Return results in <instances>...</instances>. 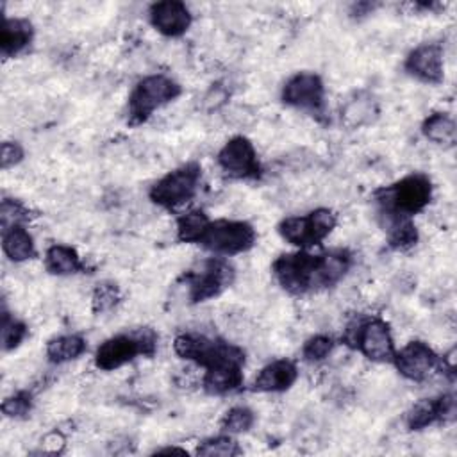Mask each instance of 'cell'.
<instances>
[{
  "mask_svg": "<svg viewBox=\"0 0 457 457\" xmlns=\"http://www.w3.org/2000/svg\"><path fill=\"white\" fill-rule=\"evenodd\" d=\"M253 423H255V414L252 409L245 405H234L223 414L220 427H221V432L234 436V434L248 432L253 427Z\"/></svg>",
  "mask_w": 457,
  "mask_h": 457,
  "instance_id": "cell-25",
  "label": "cell"
},
{
  "mask_svg": "<svg viewBox=\"0 0 457 457\" xmlns=\"http://www.w3.org/2000/svg\"><path fill=\"white\" fill-rule=\"evenodd\" d=\"M87 348V343L79 334L55 336L46 343V359L52 364H64L79 359Z\"/></svg>",
  "mask_w": 457,
  "mask_h": 457,
  "instance_id": "cell-22",
  "label": "cell"
},
{
  "mask_svg": "<svg viewBox=\"0 0 457 457\" xmlns=\"http://www.w3.org/2000/svg\"><path fill=\"white\" fill-rule=\"evenodd\" d=\"M336 343L330 336H325V334H316V336H311L305 343H303V348H302V355L307 362H320V361H325L332 350H334Z\"/></svg>",
  "mask_w": 457,
  "mask_h": 457,
  "instance_id": "cell-28",
  "label": "cell"
},
{
  "mask_svg": "<svg viewBox=\"0 0 457 457\" xmlns=\"http://www.w3.org/2000/svg\"><path fill=\"white\" fill-rule=\"evenodd\" d=\"M198 455H220V457H232V455H239L241 448L237 445V441L230 436V434H220L214 437H207L204 439L198 448H196Z\"/></svg>",
  "mask_w": 457,
  "mask_h": 457,
  "instance_id": "cell-26",
  "label": "cell"
},
{
  "mask_svg": "<svg viewBox=\"0 0 457 457\" xmlns=\"http://www.w3.org/2000/svg\"><path fill=\"white\" fill-rule=\"evenodd\" d=\"M202 168L198 162H186L162 175L148 191V198L162 209H177L191 202L200 187Z\"/></svg>",
  "mask_w": 457,
  "mask_h": 457,
  "instance_id": "cell-8",
  "label": "cell"
},
{
  "mask_svg": "<svg viewBox=\"0 0 457 457\" xmlns=\"http://www.w3.org/2000/svg\"><path fill=\"white\" fill-rule=\"evenodd\" d=\"M32 409V398L29 393L20 391L7 396L2 403V412L7 418H25Z\"/></svg>",
  "mask_w": 457,
  "mask_h": 457,
  "instance_id": "cell-32",
  "label": "cell"
},
{
  "mask_svg": "<svg viewBox=\"0 0 457 457\" xmlns=\"http://www.w3.org/2000/svg\"><path fill=\"white\" fill-rule=\"evenodd\" d=\"M155 453H180V455H187V452L184 448H177V446H171V448H161L157 450Z\"/></svg>",
  "mask_w": 457,
  "mask_h": 457,
  "instance_id": "cell-34",
  "label": "cell"
},
{
  "mask_svg": "<svg viewBox=\"0 0 457 457\" xmlns=\"http://www.w3.org/2000/svg\"><path fill=\"white\" fill-rule=\"evenodd\" d=\"M298 378V368L289 359H275L262 366L253 378L252 389L257 393H284Z\"/></svg>",
  "mask_w": 457,
  "mask_h": 457,
  "instance_id": "cell-17",
  "label": "cell"
},
{
  "mask_svg": "<svg viewBox=\"0 0 457 457\" xmlns=\"http://www.w3.org/2000/svg\"><path fill=\"white\" fill-rule=\"evenodd\" d=\"M120 289L114 282H102L93 291V311L105 312L111 311L120 302Z\"/></svg>",
  "mask_w": 457,
  "mask_h": 457,
  "instance_id": "cell-29",
  "label": "cell"
},
{
  "mask_svg": "<svg viewBox=\"0 0 457 457\" xmlns=\"http://www.w3.org/2000/svg\"><path fill=\"white\" fill-rule=\"evenodd\" d=\"M236 271L225 257H209L189 270L182 278L191 303H202L220 296L234 282Z\"/></svg>",
  "mask_w": 457,
  "mask_h": 457,
  "instance_id": "cell-9",
  "label": "cell"
},
{
  "mask_svg": "<svg viewBox=\"0 0 457 457\" xmlns=\"http://www.w3.org/2000/svg\"><path fill=\"white\" fill-rule=\"evenodd\" d=\"M148 20L159 34L166 37H180L189 30L193 14L180 0H162L150 5Z\"/></svg>",
  "mask_w": 457,
  "mask_h": 457,
  "instance_id": "cell-15",
  "label": "cell"
},
{
  "mask_svg": "<svg viewBox=\"0 0 457 457\" xmlns=\"http://www.w3.org/2000/svg\"><path fill=\"white\" fill-rule=\"evenodd\" d=\"M157 350V336L152 328L121 332L102 341L95 352V366L102 371L118 370L137 355L152 357Z\"/></svg>",
  "mask_w": 457,
  "mask_h": 457,
  "instance_id": "cell-5",
  "label": "cell"
},
{
  "mask_svg": "<svg viewBox=\"0 0 457 457\" xmlns=\"http://www.w3.org/2000/svg\"><path fill=\"white\" fill-rule=\"evenodd\" d=\"M336 212L327 207H318L305 214L284 218L278 223L277 232L286 243L296 246L298 250H309L321 245L336 228Z\"/></svg>",
  "mask_w": 457,
  "mask_h": 457,
  "instance_id": "cell-7",
  "label": "cell"
},
{
  "mask_svg": "<svg viewBox=\"0 0 457 457\" xmlns=\"http://www.w3.org/2000/svg\"><path fill=\"white\" fill-rule=\"evenodd\" d=\"M445 52L439 43H421L405 57V71L423 84H441L445 79Z\"/></svg>",
  "mask_w": 457,
  "mask_h": 457,
  "instance_id": "cell-14",
  "label": "cell"
},
{
  "mask_svg": "<svg viewBox=\"0 0 457 457\" xmlns=\"http://www.w3.org/2000/svg\"><path fill=\"white\" fill-rule=\"evenodd\" d=\"M255 228L248 221L223 218L209 221L198 245L218 257H230L248 252L255 245Z\"/></svg>",
  "mask_w": 457,
  "mask_h": 457,
  "instance_id": "cell-10",
  "label": "cell"
},
{
  "mask_svg": "<svg viewBox=\"0 0 457 457\" xmlns=\"http://www.w3.org/2000/svg\"><path fill=\"white\" fill-rule=\"evenodd\" d=\"M209 216L202 211V209H191L182 212L177 221H175V228H177V239L180 243H193L198 245L207 225H209Z\"/></svg>",
  "mask_w": 457,
  "mask_h": 457,
  "instance_id": "cell-24",
  "label": "cell"
},
{
  "mask_svg": "<svg viewBox=\"0 0 457 457\" xmlns=\"http://www.w3.org/2000/svg\"><path fill=\"white\" fill-rule=\"evenodd\" d=\"M45 270L50 275L68 277L84 271V262L73 246L55 243L45 252Z\"/></svg>",
  "mask_w": 457,
  "mask_h": 457,
  "instance_id": "cell-20",
  "label": "cell"
},
{
  "mask_svg": "<svg viewBox=\"0 0 457 457\" xmlns=\"http://www.w3.org/2000/svg\"><path fill=\"white\" fill-rule=\"evenodd\" d=\"M350 266L352 253L343 248L323 253L296 250L278 255L271 264V273L284 291L300 296L334 287Z\"/></svg>",
  "mask_w": 457,
  "mask_h": 457,
  "instance_id": "cell-2",
  "label": "cell"
},
{
  "mask_svg": "<svg viewBox=\"0 0 457 457\" xmlns=\"http://www.w3.org/2000/svg\"><path fill=\"white\" fill-rule=\"evenodd\" d=\"M375 107L373 102L370 98H355L352 102H348L346 109H345V118L353 123V125H362L371 121V114H375Z\"/></svg>",
  "mask_w": 457,
  "mask_h": 457,
  "instance_id": "cell-31",
  "label": "cell"
},
{
  "mask_svg": "<svg viewBox=\"0 0 457 457\" xmlns=\"http://www.w3.org/2000/svg\"><path fill=\"white\" fill-rule=\"evenodd\" d=\"M391 364H395L402 377L412 382H423L441 368L453 373V362L446 364L445 357H439L428 343L420 339L409 341L405 346L396 350Z\"/></svg>",
  "mask_w": 457,
  "mask_h": 457,
  "instance_id": "cell-11",
  "label": "cell"
},
{
  "mask_svg": "<svg viewBox=\"0 0 457 457\" xmlns=\"http://www.w3.org/2000/svg\"><path fill=\"white\" fill-rule=\"evenodd\" d=\"M382 228L387 234V245L393 250L405 252L412 248L418 243V228L412 220L409 218H400V220H389L380 223Z\"/></svg>",
  "mask_w": 457,
  "mask_h": 457,
  "instance_id": "cell-23",
  "label": "cell"
},
{
  "mask_svg": "<svg viewBox=\"0 0 457 457\" xmlns=\"http://www.w3.org/2000/svg\"><path fill=\"white\" fill-rule=\"evenodd\" d=\"M455 396L443 393L436 398H421L407 412L405 423L409 430H423L436 423H448L455 420Z\"/></svg>",
  "mask_w": 457,
  "mask_h": 457,
  "instance_id": "cell-16",
  "label": "cell"
},
{
  "mask_svg": "<svg viewBox=\"0 0 457 457\" xmlns=\"http://www.w3.org/2000/svg\"><path fill=\"white\" fill-rule=\"evenodd\" d=\"M34 37V27L25 18H4L0 29V54L4 59L21 54Z\"/></svg>",
  "mask_w": 457,
  "mask_h": 457,
  "instance_id": "cell-18",
  "label": "cell"
},
{
  "mask_svg": "<svg viewBox=\"0 0 457 457\" xmlns=\"http://www.w3.org/2000/svg\"><path fill=\"white\" fill-rule=\"evenodd\" d=\"M432 193V180L421 171H412L389 186L378 187L373 193V202L380 223L400 218L412 220L430 204Z\"/></svg>",
  "mask_w": 457,
  "mask_h": 457,
  "instance_id": "cell-3",
  "label": "cell"
},
{
  "mask_svg": "<svg viewBox=\"0 0 457 457\" xmlns=\"http://www.w3.org/2000/svg\"><path fill=\"white\" fill-rule=\"evenodd\" d=\"M23 146L18 141H4L0 148V162L2 170H9L23 161Z\"/></svg>",
  "mask_w": 457,
  "mask_h": 457,
  "instance_id": "cell-33",
  "label": "cell"
},
{
  "mask_svg": "<svg viewBox=\"0 0 457 457\" xmlns=\"http://www.w3.org/2000/svg\"><path fill=\"white\" fill-rule=\"evenodd\" d=\"M2 250L12 262H25L36 257V243L25 225H11L2 228Z\"/></svg>",
  "mask_w": 457,
  "mask_h": 457,
  "instance_id": "cell-19",
  "label": "cell"
},
{
  "mask_svg": "<svg viewBox=\"0 0 457 457\" xmlns=\"http://www.w3.org/2000/svg\"><path fill=\"white\" fill-rule=\"evenodd\" d=\"M27 325L11 316L7 311H4V316H2V348L4 352H9V350H14L16 346L21 345V341L27 337Z\"/></svg>",
  "mask_w": 457,
  "mask_h": 457,
  "instance_id": "cell-27",
  "label": "cell"
},
{
  "mask_svg": "<svg viewBox=\"0 0 457 457\" xmlns=\"http://www.w3.org/2000/svg\"><path fill=\"white\" fill-rule=\"evenodd\" d=\"M280 98L286 105L309 112L323 114L325 111V84L314 71H298L291 75L282 86Z\"/></svg>",
  "mask_w": 457,
  "mask_h": 457,
  "instance_id": "cell-13",
  "label": "cell"
},
{
  "mask_svg": "<svg viewBox=\"0 0 457 457\" xmlns=\"http://www.w3.org/2000/svg\"><path fill=\"white\" fill-rule=\"evenodd\" d=\"M0 218H2V228L11 227V225H23L30 214L29 209L14 198H4L2 207H0Z\"/></svg>",
  "mask_w": 457,
  "mask_h": 457,
  "instance_id": "cell-30",
  "label": "cell"
},
{
  "mask_svg": "<svg viewBox=\"0 0 457 457\" xmlns=\"http://www.w3.org/2000/svg\"><path fill=\"white\" fill-rule=\"evenodd\" d=\"M341 339L373 362H393L396 353L391 328L378 316L355 318L346 325Z\"/></svg>",
  "mask_w": 457,
  "mask_h": 457,
  "instance_id": "cell-4",
  "label": "cell"
},
{
  "mask_svg": "<svg viewBox=\"0 0 457 457\" xmlns=\"http://www.w3.org/2000/svg\"><path fill=\"white\" fill-rule=\"evenodd\" d=\"M180 93V84L168 75L154 73L143 77L129 95L127 111L130 123H145L159 107L173 102Z\"/></svg>",
  "mask_w": 457,
  "mask_h": 457,
  "instance_id": "cell-6",
  "label": "cell"
},
{
  "mask_svg": "<svg viewBox=\"0 0 457 457\" xmlns=\"http://www.w3.org/2000/svg\"><path fill=\"white\" fill-rule=\"evenodd\" d=\"M421 134L439 146H453L457 139L455 120L448 112H432L421 123Z\"/></svg>",
  "mask_w": 457,
  "mask_h": 457,
  "instance_id": "cell-21",
  "label": "cell"
},
{
  "mask_svg": "<svg viewBox=\"0 0 457 457\" xmlns=\"http://www.w3.org/2000/svg\"><path fill=\"white\" fill-rule=\"evenodd\" d=\"M180 359L204 368L202 386L209 395H228L243 386L245 350L228 341L196 332H182L173 341Z\"/></svg>",
  "mask_w": 457,
  "mask_h": 457,
  "instance_id": "cell-1",
  "label": "cell"
},
{
  "mask_svg": "<svg viewBox=\"0 0 457 457\" xmlns=\"http://www.w3.org/2000/svg\"><path fill=\"white\" fill-rule=\"evenodd\" d=\"M216 162L220 170L236 180H257L262 177V166L259 162L253 143L245 136L230 137L218 152Z\"/></svg>",
  "mask_w": 457,
  "mask_h": 457,
  "instance_id": "cell-12",
  "label": "cell"
}]
</instances>
